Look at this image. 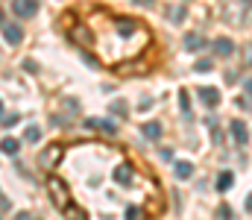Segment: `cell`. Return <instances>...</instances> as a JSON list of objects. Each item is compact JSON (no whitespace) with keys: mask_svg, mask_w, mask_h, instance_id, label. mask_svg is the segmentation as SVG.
Returning a JSON list of instances; mask_svg holds the SVG:
<instances>
[{"mask_svg":"<svg viewBox=\"0 0 252 220\" xmlns=\"http://www.w3.org/2000/svg\"><path fill=\"white\" fill-rule=\"evenodd\" d=\"M12 9L18 18H32L38 12V0H12Z\"/></svg>","mask_w":252,"mask_h":220,"instance_id":"1","label":"cell"},{"mask_svg":"<svg viewBox=\"0 0 252 220\" xmlns=\"http://www.w3.org/2000/svg\"><path fill=\"white\" fill-rule=\"evenodd\" d=\"M21 38H24V30L18 27V24H3V41L6 44H21Z\"/></svg>","mask_w":252,"mask_h":220,"instance_id":"2","label":"cell"},{"mask_svg":"<svg viewBox=\"0 0 252 220\" xmlns=\"http://www.w3.org/2000/svg\"><path fill=\"white\" fill-rule=\"evenodd\" d=\"M196 94H199V100H202L208 109L220 103V91H217V88H208V85H202V88H196Z\"/></svg>","mask_w":252,"mask_h":220,"instance_id":"3","label":"cell"},{"mask_svg":"<svg viewBox=\"0 0 252 220\" xmlns=\"http://www.w3.org/2000/svg\"><path fill=\"white\" fill-rule=\"evenodd\" d=\"M50 194L56 197V203H59V209H67V191H64L62 179H50Z\"/></svg>","mask_w":252,"mask_h":220,"instance_id":"4","label":"cell"},{"mask_svg":"<svg viewBox=\"0 0 252 220\" xmlns=\"http://www.w3.org/2000/svg\"><path fill=\"white\" fill-rule=\"evenodd\" d=\"M232 135H235V141H238V144H247V141H250V129H247V124L232 121Z\"/></svg>","mask_w":252,"mask_h":220,"instance_id":"5","label":"cell"},{"mask_svg":"<svg viewBox=\"0 0 252 220\" xmlns=\"http://www.w3.org/2000/svg\"><path fill=\"white\" fill-rule=\"evenodd\" d=\"M214 53H217V56H232V53H235V44H232L229 38H217V41H214Z\"/></svg>","mask_w":252,"mask_h":220,"instance_id":"6","label":"cell"},{"mask_svg":"<svg viewBox=\"0 0 252 220\" xmlns=\"http://www.w3.org/2000/svg\"><path fill=\"white\" fill-rule=\"evenodd\" d=\"M173 173H176V179H190L193 176V164L190 161H176L173 164Z\"/></svg>","mask_w":252,"mask_h":220,"instance_id":"7","label":"cell"},{"mask_svg":"<svg viewBox=\"0 0 252 220\" xmlns=\"http://www.w3.org/2000/svg\"><path fill=\"white\" fill-rule=\"evenodd\" d=\"M115 179H118L121 185H129V182H132V164H118V167H115Z\"/></svg>","mask_w":252,"mask_h":220,"instance_id":"8","label":"cell"},{"mask_svg":"<svg viewBox=\"0 0 252 220\" xmlns=\"http://www.w3.org/2000/svg\"><path fill=\"white\" fill-rule=\"evenodd\" d=\"M150 141H158L161 138V124H156V121H150V124H144V129H141Z\"/></svg>","mask_w":252,"mask_h":220,"instance_id":"9","label":"cell"},{"mask_svg":"<svg viewBox=\"0 0 252 220\" xmlns=\"http://www.w3.org/2000/svg\"><path fill=\"white\" fill-rule=\"evenodd\" d=\"M232 182H235V173L223 170V173L217 176V191H229V188H232Z\"/></svg>","mask_w":252,"mask_h":220,"instance_id":"10","label":"cell"},{"mask_svg":"<svg viewBox=\"0 0 252 220\" xmlns=\"http://www.w3.org/2000/svg\"><path fill=\"white\" fill-rule=\"evenodd\" d=\"M185 50H202V35L188 32V35H185Z\"/></svg>","mask_w":252,"mask_h":220,"instance_id":"11","label":"cell"},{"mask_svg":"<svg viewBox=\"0 0 252 220\" xmlns=\"http://www.w3.org/2000/svg\"><path fill=\"white\" fill-rule=\"evenodd\" d=\"M59 158H62V147H59V144H56V147H50V150L44 153V164H56Z\"/></svg>","mask_w":252,"mask_h":220,"instance_id":"12","label":"cell"},{"mask_svg":"<svg viewBox=\"0 0 252 220\" xmlns=\"http://www.w3.org/2000/svg\"><path fill=\"white\" fill-rule=\"evenodd\" d=\"M88 126H94V129H103V132H109V135H115V124H109V121H88Z\"/></svg>","mask_w":252,"mask_h":220,"instance_id":"13","label":"cell"},{"mask_svg":"<svg viewBox=\"0 0 252 220\" xmlns=\"http://www.w3.org/2000/svg\"><path fill=\"white\" fill-rule=\"evenodd\" d=\"M38 138H41V129H38V126H27V129H24V141H30V144H35Z\"/></svg>","mask_w":252,"mask_h":220,"instance_id":"14","label":"cell"},{"mask_svg":"<svg viewBox=\"0 0 252 220\" xmlns=\"http://www.w3.org/2000/svg\"><path fill=\"white\" fill-rule=\"evenodd\" d=\"M18 141H15V138H3V141H0V150H3V153H9V156H15V153H18Z\"/></svg>","mask_w":252,"mask_h":220,"instance_id":"15","label":"cell"},{"mask_svg":"<svg viewBox=\"0 0 252 220\" xmlns=\"http://www.w3.org/2000/svg\"><path fill=\"white\" fill-rule=\"evenodd\" d=\"M167 15H173V21L182 24L185 21V6H173V9H167Z\"/></svg>","mask_w":252,"mask_h":220,"instance_id":"16","label":"cell"},{"mask_svg":"<svg viewBox=\"0 0 252 220\" xmlns=\"http://www.w3.org/2000/svg\"><path fill=\"white\" fill-rule=\"evenodd\" d=\"M179 106H182V112L188 115L190 112V103H188V91H179Z\"/></svg>","mask_w":252,"mask_h":220,"instance_id":"17","label":"cell"},{"mask_svg":"<svg viewBox=\"0 0 252 220\" xmlns=\"http://www.w3.org/2000/svg\"><path fill=\"white\" fill-rule=\"evenodd\" d=\"M126 220H141V209L138 206H129L126 209Z\"/></svg>","mask_w":252,"mask_h":220,"instance_id":"18","label":"cell"},{"mask_svg":"<svg viewBox=\"0 0 252 220\" xmlns=\"http://www.w3.org/2000/svg\"><path fill=\"white\" fill-rule=\"evenodd\" d=\"M193 68H196L199 73H208V71H211V62H208V59H199V62H196Z\"/></svg>","mask_w":252,"mask_h":220,"instance_id":"19","label":"cell"},{"mask_svg":"<svg viewBox=\"0 0 252 220\" xmlns=\"http://www.w3.org/2000/svg\"><path fill=\"white\" fill-rule=\"evenodd\" d=\"M112 112H115V115H126V103H115Z\"/></svg>","mask_w":252,"mask_h":220,"instance_id":"20","label":"cell"},{"mask_svg":"<svg viewBox=\"0 0 252 220\" xmlns=\"http://www.w3.org/2000/svg\"><path fill=\"white\" fill-rule=\"evenodd\" d=\"M3 124H6V126H15V124H18V115H9V118H3Z\"/></svg>","mask_w":252,"mask_h":220,"instance_id":"21","label":"cell"},{"mask_svg":"<svg viewBox=\"0 0 252 220\" xmlns=\"http://www.w3.org/2000/svg\"><path fill=\"white\" fill-rule=\"evenodd\" d=\"M15 220H35L30 212H21V215H15Z\"/></svg>","mask_w":252,"mask_h":220,"instance_id":"22","label":"cell"},{"mask_svg":"<svg viewBox=\"0 0 252 220\" xmlns=\"http://www.w3.org/2000/svg\"><path fill=\"white\" fill-rule=\"evenodd\" d=\"M229 218H232V212H229V209L223 206V209H220V220H229Z\"/></svg>","mask_w":252,"mask_h":220,"instance_id":"23","label":"cell"},{"mask_svg":"<svg viewBox=\"0 0 252 220\" xmlns=\"http://www.w3.org/2000/svg\"><path fill=\"white\" fill-rule=\"evenodd\" d=\"M135 3H147V6H150V3H153V0H135Z\"/></svg>","mask_w":252,"mask_h":220,"instance_id":"24","label":"cell"},{"mask_svg":"<svg viewBox=\"0 0 252 220\" xmlns=\"http://www.w3.org/2000/svg\"><path fill=\"white\" fill-rule=\"evenodd\" d=\"M0 18H3V12H0Z\"/></svg>","mask_w":252,"mask_h":220,"instance_id":"25","label":"cell"},{"mask_svg":"<svg viewBox=\"0 0 252 220\" xmlns=\"http://www.w3.org/2000/svg\"><path fill=\"white\" fill-rule=\"evenodd\" d=\"M0 109H3V106H0Z\"/></svg>","mask_w":252,"mask_h":220,"instance_id":"26","label":"cell"}]
</instances>
